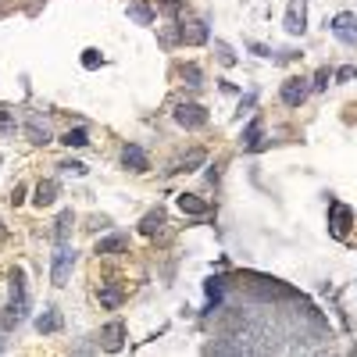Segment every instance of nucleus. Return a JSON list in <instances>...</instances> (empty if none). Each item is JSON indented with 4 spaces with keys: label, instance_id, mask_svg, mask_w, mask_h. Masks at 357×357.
Segmentation results:
<instances>
[{
    "label": "nucleus",
    "instance_id": "obj_1",
    "mask_svg": "<svg viewBox=\"0 0 357 357\" xmlns=\"http://www.w3.org/2000/svg\"><path fill=\"white\" fill-rule=\"evenodd\" d=\"M26 314H29V293H26V276L22 271H15L11 276V304L4 307V314H0V329L11 332L26 322Z\"/></svg>",
    "mask_w": 357,
    "mask_h": 357
},
{
    "label": "nucleus",
    "instance_id": "obj_2",
    "mask_svg": "<svg viewBox=\"0 0 357 357\" xmlns=\"http://www.w3.org/2000/svg\"><path fill=\"white\" fill-rule=\"evenodd\" d=\"M72 264H75V250L68 243H57V254H54V264H50V282L54 286H68Z\"/></svg>",
    "mask_w": 357,
    "mask_h": 357
},
{
    "label": "nucleus",
    "instance_id": "obj_3",
    "mask_svg": "<svg viewBox=\"0 0 357 357\" xmlns=\"http://www.w3.org/2000/svg\"><path fill=\"white\" fill-rule=\"evenodd\" d=\"M329 29H332V36L340 39V44L357 47V15H354V11H340V15L329 22Z\"/></svg>",
    "mask_w": 357,
    "mask_h": 357
},
{
    "label": "nucleus",
    "instance_id": "obj_4",
    "mask_svg": "<svg viewBox=\"0 0 357 357\" xmlns=\"http://www.w3.org/2000/svg\"><path fill=\"white\" fill-rule=\"evenodd\" d=\"M350 225H354V211H350L347 204L332 200V204H329V229H332V236L343 240V236L350 233Z\"/></svg>",
    "mask_w": 357,
    "mask_h": 357
},
{
    "label": "nucleus",
    "instance_id": "obj_5",
    "mask_svg": "<svg viewBox=\"0 0 357 357\" xmlns=\"http://www.w3.org/2000/svg\"><path fill=\"white\" fill-rule=\"evenodd\" d=\"M175 122L182 125V129H204V125H207V108H204V104H179Z\"/></svg>",
    "mask_w": 357,
    "mask_h": 357
},
{
    "label": "nucleus",
    "instance_id": "obj_6",
    "mask_svg": "<svg viewBox=\"0 0 357 357\" xmlns=\"http://www.w3.org/2000/svg\"><path fill=\"white\" fill-rule=\"evenodd\" d=\"M307 93H311V86H307V79H300V75H293V79L282 82V104H286V108H300V104L307 100Z\"/></svg>",
    "mask_w": 357,
    "mask_h": 357
},
{
    "label": "nucleus",
    "instance_id": "obj_7",
    "mask_svg": "<svg viewBox=\"0 0 357 357\" xmlns=\"http://www.w3.org/2000/svg\"><path fill=\"white\" fill-rule=\"evenodd\" d=\"M282 26H286L289 36H304V29H307V4H304V0H289Z\"/></svg>",
    "mask_w": 357,
    "mask_h": 357
},
{
    "label": "nucleus",
    "instance_id": "obj_8",
    "mask_svg": "<svg viewBox=\"0 0 357 357\" xmlns=\"http://www.w3.org/2000/svg\"><path fill=\"white\" fill-rule=\"evenodd\" d=\"M122 343H125V325L122 322H108V325L100 329V347L108 350V354H118Z\"/></svg>",
    "mask_w": 357,
    "mask_h": 357
},
{
    "label": "nucleus",
    "instance_id": "obj_9",
    "mask_svg": "<svg viewBox=\"0 0 357 357\" xmlns=\"http://www.w3.org/2000/svg\"><path fill=\"white\" fill-rule=\"evenodd\" d=\"M179 39H182V44H190V47L207 44V26L200 22V18H190V22H179Z\"/></svg>",
    "mask_w": 357,
    "mask_h": 357
},
{
    "label": "nucleus",
    "instance_id": "obj_10",
    "mask_svg": "<svg viewBox=\"0 0 357 357\" xmlns=\"http://www.w3.org/2000/svg\"><path fill=\"white\" fill-rule=\"evenodd\" d=\"M179 211L193 215V218H207V215H211V204L200 200L197 193H179Z\"/></svg>",
    "mask_w": 357,
    "mask_h": 357
},
{
    "label": "nucleus",
    "instance_id": "obj_11",
    "mask_svg": "<svg viewBox=\"0 0 357 357\" xmlns=\"http://www.w3.org/2000/svg\"><path fill=\"white\" fill-rule=\"evenodd\" d=\"M122 164L129 168V172H146V168H151V161H146V154H143V146H136V143H125Z\"/></svg>",
    "mask_w": 357,
    "mask_h": 357
},
{
    "label": "nucleus",
    "instance_id": "obj_12",
    "mask_svg": "<svg viewBox=\"0 0 357 357\" xmlns=\"http://www.w3.org/2000/svg\"><path fill=\"white\" fill-rule=\"evenodd\" d=\"M261 133H264V118H254V122H250L247 125V129H243V146H247V151H261Z\"/></svg>",
    "mask_w": 357,
    "mask_h": 357
},
{
    "label": "nucleus",
    "instance_id": "obj_13",
    "mask_svg": "<svg viewBox=\"0 0 357 357\" xmlns=\"http://www.w3.org/2000/svg\"><path fill=\"white\" fill-rule=\"evenodd\" d=\"M57 193H61V186H57L54 179L39 182V186H36V207H50V204L57 200Z\"/></svg>",
    "mask_w": 357,
    "mask_h": 357
},
{
    "label": "nucleus",
    "instance_id": "obj_14",
    "mask_svg": "<svg viewBox=\"0 0 357 357\" xmlns=\"http://www.w3.org/2000/svg\"><path fill=\"white\" fill-rule=\"evenodd\" d=\"M125 15H129L136 26H151V22H154V11L146 8L143 0H129V8H125Z\"/></svg>",
    "mask_w": 357,
    "mask_h": 357
},
{
    "label": "nucleus",
    "instance_id": "obj_15",
    "mask_svg": "<svg viewBox=\"0 0 357 357\" xmlns=\"http://www.w3.org/2000/svg\"><path fill=\"white\" fill-rule=\"evenodd\" d=\"M161 225H164V211H161V207H154L151 215H143L139 233H143V236H157V233H161Z\"/></svg>",
    "mask_w": 357,
    "mask_h": 357
},
{
    "label": "nucleus",
    "instance_id": "obj_16",
    "mask_svg": "<svg viewBox=\"0 0 357 357\" xmlns=\"http://www.w3.org/2000/svg\"><path fill=\"white\" fill-rule=\"evenodd\" d=\"M72 225H75V215H72V211H61L57 222H54V240H57V243H68Z\"/></svg>",
    "mask_w": 357,
    "mask_h": 357
},
{
    "label": "nucleus",
    "instance_id": "obj_17",
    "mask_svg": "<svg viewBox=\"0 0 357 357\" xmlns=\"http://www.w3.org/2000/svg\"><path fill=\"white\" fill-rule=\"evenodd\" d=\"M204 161H207V154H204L200 146H197V151H190V154H186V157H182V161L172 168V172H197V168H200Z\"/></svg>",
    "mask_w": 357,
    "mask_h": 357
},
{
    "label": "nucleus",
    "instance_id": "obj_18",
    "mask_svg": "<svg viewBox=\"0 0 357 357\" xmlns=\"http://www.w3.org/2000/svg\"><path fill=\"white\" fill-rule=\"evenodd\" d=\"M36 329H39V332H57V329H61V314H57L54 307H47V311L36 318Z\"/></svg>",
    "mask_w": 357,
    "mask_h": 357
},
{
    "label": "nucleus",
    "instance_id": "obj_19",
    "mask_svg": "<svg viewBox=\"0 0 357 357\" xmlns=\"http://www.w3.org/2000/svg\"><path fill=\"white\" fill-rule=\"evenodd\" d=\"M125 247H129V240H125V236H108V240L97 243V254H122Z\"/></svg>",
    "mask_w": 357,
    "mask_h": 357
},
{
    "label": "nucleus",
    "instance_id": "obj_20",
    "mask_svg": "<svg viewBox=\"0 0 357 357\" xmlns=\"http://www.w3.org/2000/svg\"><path fill=\"white\" fill-rule=\"evenodd\" d=\"M61 143H65V146H86V143H90V133L79 125V129H68L65 136H61Z\"/></svg>",
    "mask_w": 357,
    "mask_h": 357
},
{
    "label": "nucleus",
    "instance_id": "obj_21",
    "mask_svg": "<svg viewBox=\"0 0 357 357\" xmlns=\"http://www.w3.org/2000/svg\"><path fill=\"white\" fill-rule=\"evenodd\" d=\"M29 139L32 143H50V133H47V125H39V118L29 122Z\"/></svg>",
    "mask_w": 357,
    "mask_h": 357
},
{
    "label": "nucleus",
    "instance_id": "obj_22",
    "mask_svg": "<svg viewBox=\"0 0 357 357\" xmlns=\"http://www.w3.org/2000/svg\"><path fill=\"white\" fill-rule=\"evenodd\" d=\"M215 50H218V61H222L225 68H233V65H236V54H233V47H229V44H222V39H215Z\"/></svg>",
    "mask_w": 357,
    "mask_h": 357
},
{
    "label": "nucleus",
    "instance_id": "obj_23",
    "mask_svg": "<svg viewBox=\"0 0 357 357\" xmlns=\"http://www.w3.org/2000/svg\"><path fill=\"white\" fill-rule=\"evenodd\" d=\"M100 304H104V307H118V304H122V289L104 286V289H100Z\"/></svg>",
    "mask_w": 357,
    "mask_h": 357
},
{
    "label": "nucleus",
    "instance_id": "obj_24",
    "mask_svg": "<svg viewBox=\"0 0 357 357\" xmlns=\"http://www.w3.org/2000/svg\"><path fill=\"white\" fill-rule=\"evenodd\" d=\"M100 65H104L100 50H93V47H90V50H82V68H90V72H93V68H100Z\"/></svg>",
    "mask_w": 357,
    "mask_h": 357
},
{
    "label": "nucleus",
    "instance_id": "obj_25",
    "mask_svg": "<svg viewBox=\"0 0 357 357\" xmlns=\"http://www.w3.org/2000/svg\"><path fill=\"white\" fill-rule=\"evenodd\" d=\"M0 133H15V111L0 108Z\"/></svg>",
    "mask_w": 357,
    "mask_h": 357
},
{
    "label": "nucleus",
    "instance_id": "obj_26",
    "mask_svg": "<svg viewBox=\"0 0 357 357\" xmlns=\"http://www.w3.org/2000/svg\"><path fill=\"white\" fill-rule=\"evenodd\" d=\"M57 168H61V172H72V175H86V164H82V161H61Z\"/></svg>",
    "mask_w": 357,
    "mask_h": 357
},
{
    "label": "nucleus",
    "instance_id": "obj_27",
    "mask_svg": "<svg viewBox=\"0 0 357 357\" xmlns=\"http://www.w3.org/2000/svg\"><path fill=\"white\" fill-rule=\"evenodd\" d=\"M182 75L190 79V86H200V68H197V65H186V68H182Z\"/></svg>",
    "mask_w": 357,
    "mask_h": 357
},
{
    "label": "nucleus",
    "instance_id": "obj_28",
    "mask_svg": "<svg viewBox=\"0 0 357 357\" xmlns=\"http://www.w3.org/2000/svg\"><path fill=\"white\" fill-rule=\"evenodd\" d=\"M329 79H332V75H329V68H318V75H314V90H325V86H329Z\"/></svg>",
    "mask_w": 357,
    "mask_h": 357
},
{
    "label": "nucleus",
    "instance_id": "obj_29",
    "mask_svg": "<svg viewBox=\"0 0 357 357\" xmlns=\"http://www.w3.org/2000/svg\"><path fill=\"white\" fill-rule=\"evenodd\" d=\"M354 75H357V68H354V65H343L340 72H336V82H350Z\"/></svg>",
    "mask_w": 357,
    "mask_h": 357
},
{
    "label": "nucleus",
    "instance_id": "obj_30",
    "mask_svg": "<svg viewBox=\"0 0 357 357\" xmlns=\"http://www.w3.org/2000/svg\"><path fill=\"white\" fill-rule=\"evenodd\" d=\"M250 50H254V54H258V57H271V50H268V47H264V44H250Z\"/></svg>",
    "mask_w": 357,
    "mask_h": 357
},
{
    "label": "nucleus",
    "instance_id": "obj_31",
    "mask_svg": "<svg viewBox=\"0 0 357 357\" xmlns=\"http://www.w3.org/2000/svg\"><path fill=\"white\" fill-rule=\"evenodd\" d=\"M179 4H182V0H161L164 11H179Z\"/></svg>",
    "mask_w": 357,
    "mask_h": 357
}]
</instances>
